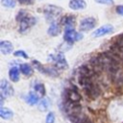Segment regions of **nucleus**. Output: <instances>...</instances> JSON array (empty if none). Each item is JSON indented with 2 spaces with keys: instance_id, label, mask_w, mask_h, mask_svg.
I'll list each match as a JSON object with an SVG mask.
<instances>
[{
  "instance_id": "1",
  "label": "nucleus",
  "mask_w": 123,
  "mask_h": 123,
  "mask_svg": "<svg viewBox=\"0 0 123 123\" xmlns=\"http://www.w3.org/2000/svg\"><path fill=\"white\" fill-rule=\"evenodd\" d=\"M100 66L102 69H105L111 74H116L119 70V62L115 58V55L109 54V53H103L100 56L96 57Z\"/></svg>"
},
{
  "instance_id": "2",
  "label": "nucleus",
  "mask_w": 123,
  "mask_h": 123,
  "mask_svg": "<svg viewBox=\"0 0 123 123\" xmlns=\"http://www.w3.org/2000/svg\"><path fill=\"white\" fill-rule=\"evenodd\" d=\"M79 84L84 88L85 92L90 97V98H96L100 94V89L95 85L91 79V77L87 76H82L79 75Z\"/></svg>"
},
{
  "instance_id": "3",
  "label": "nucleus",
  "mask_w": 123,
  "mask_h": 123,
  "mask_svg": "<svg viewBox=\"0 0 123 123\" xmlns=\"http://www.w3.org/2000/svg\"><path fill=\"white\" fill-rule=\"evenodd\" d=\"M63 38L66 42L72 43L74 41L81 40L83 38V35L79 32H76L73 28H66L63 34Z\"/></svg>"
},
{
  "instance_id": "4",
  "label": "nucleus",
  "mask_w": 123,
  "mask_h": 123,
  "mask_svg": "<svg viewBox=\"0 0 123 123\" xmlns=\"http://www.w3.org/2000/svg\"><path fill=\"white\" fill-rule=\"evenodd\" d=\"M43 12H44V13H45L46 18H47L48 20H50V19H53V18L57 17L59 14H61L62 12V8H60V7H58V6L50 5V4H49V5H46V6L44 7Z\"/></svg>"
},
{
  "instance_id": "5",
  "label": "nucleus",
  "mask_w": 123,
  "mask_h": 123,
  "mask_svg": "<svg viewBox=\"0 0 123 123\" xmlns=\"http://www.w3.org/2000/svg\"><path fill=\"white\" fill-rule=\"evenodd\" d=\"M51 61L53 62L54 65L59 69H64L67 67V62L65 60V57L62 53H58L55 55L50 56Z\"/></svg>"
},
{
  "instance_id": "6",
  "label": "nucleus",
  "mask_w": 123,
  "mask_h": 123,
  "mask_svg": "<svg viewBox=\"0 0 123 123\" xmlns=\"http://www.w3.org/2000/svg\"><path fill=\"white\" fill-rule=\"evenodd\" d=\"M95 25H96V20L93 17H86L80 22V31L87 32L89 30H92L95 27Z\"/></svg>"
},
{
  "instance_id": "7",
  "label": "nucleus",
  "mask_w": 123,
  "mask_h": 123,
  "mask_svg": "<svg viewBox=\"0 0 123 123\" xmlns=\"http://www.w3.org/2000/svg\"><path fill=\"white\" fill-rule=\"evenodd\" d=\"M64 99L70 102H73V103H79V101L81 100V95L79 94L78 90L75 87H72V88L65 90Z\"/></svg>"
},
{
  "instance_id": "8",
  "label": "nucleus",
  "mask_w": 123,
  "mask_h": 123,
  "mask_svg": "<svg viewBox=\"0 0 123 123\" xmlns=\"http://www.w3.org/2000/svg\"><path fill=\"white\" fill-rule=\"evenodd\" d=\"M0 90H1V95L4 97H10L13 94V88L12 86V85L6 81V80H2L0 83Z\"/></svg>"
},
{
  "instance_id": "9",
  "label": "nucleus",
  "mask_w": 123,
  "mask_h": 123,
  "mask_svg": "<svg viewBox=\"0 0 123 123\" xmlns=\"http://www.w3.org/2000/svg\"><path fill=\"white\" fill-rule=\"evenodd\" d=\"M36 23V19L34 17H30V16H27L25 17L23 20H21L19 22V32L20 33H24L26 32L31 26H33L34 24Z\"/></svg>"
},
{
  "instance_id": "10",
  "label": "nucleus",
  "mask_w": 123,
  "mask_h": 123,
  "mask_svg": "<svg viewBox=\"0 0 123 123\" xmlns=\"http://www.w3.org/2000/svg\"><path fill=\"white\" fill-rule=\"evenodd\" d=\"M67 117L72 123H93L90 118H88L86 115H84L82 113L72 114V115H69Z\"/></svg>"
},
{
  "instance_id": "11",
  "label": "nucleus",
  "mask_w": 123,
  "mask_h": 123,
  "mask_svg": "<svg viewBox=\"0 0 123 123\" xmlns=\"http://www.w3.org/2000/svg\"><path fill=\"white\" fill-rule=\"evenodd\" d=\"M112 31H113L112 25L107 24V25H104V26L98 28L97 30H95V31L93 32V35H92V36H93L94 37H103V36H105V35H108V34L111 33Z\"/></svg>"
},
{
  "instance_id": "12",
  "label": "nucleus",
  "mask_w": 123,
  "mask_h": 123,
  "mask_svg": "<svg viewBox=\"0 0 123 123\" xmlns=\"http://www.w3.org/2000/svg\"><path fill=\"white\" fill-rule=\"evenodd\" d=\"M68 6L71 10L77 11V10H84L86 7V3L85 0H70L68 3Z\"/></svg>"
},
{
  "instance_id": "13",
  "label": "nucleus",
  "mask_w": 123,
  "mask_h": 123,
  "mask_svg": "<svg viewBox=\"0 0 123 123\" xmlns=\"http://www.w3.org/2000/svg\"><path fill=\"white\" fill-rule=\"evenodd\" d=\"M12 44L11 41L8 40H3L0 42V51L3 55H9L12 52Z\"/></svg>"
},
{
  "instance_id": "14",
  "label": "nucleus",
  "mask_w": 123,
  "mask_h": 123,
  "mask_svg": "<svg viewBox=\"0 0 123 123\" xmlns=\"http://www.w3.org/2000/svg\"><path fill=\"white\" fill-rule=\"evenodd\" d=\"M114 47V51L112 54H116L117 56H120L123 58V36L119 37V39L116 41V43L113 45Z\"/></svg>"
},
{
  "instance_id": "15",
  "label": "nucleus",
  "mask_w": 123,
  "mask_h": 123,
  "mask_svg": "<svg viewBox=\"0 0 123 123\" xmlns=\"http://www.w3.org/2000/svg\"><path fill=\"white\" fill-rule=\"evenodd\" d=\"M19 71L20 69L17 68L16 66H12L10 68L9 70V77H10V80L12 82H18L19 80Z\"/></svg>"
},
{
  "instance_id": "16",
  "label": "nucleus",
  "mask_w": 123,
  "mask_h": 123,
  "mask_svg": "<svg viewBox=\"0 0 123 123\" xmlns=\"http://www.w3.org/2000/svg\"><path fill=\"white\" fill-rule=\"evenodd\" d=\"M47 33H48L50 36H52V37H56V36H58V35L61 33L60 25H59L58 23H56V22H53V23L50 25V27L48 28Z\"/></svg>"
},
{
  "instance_id": "17",
  "label": "nucleus",
  "mask_w": 123,
  "mask_h": 123,
  "mask_svg": "<svg viewBox=\"0 0 123 123\" xmlns=\"http://www.w3.org/2000/svg\"><path fill=\"white\" fill-rule=\"evenodd\" d=\"M74 21H75V17L72 15H66L64 17H62V24L63 26H65L66 28H72L74 25Z\"/></svg>"
},
{
  "instance_id": "18",
  "label": "nucleus",
  "mask_w": 123,
  "mask_h": 123,
  "mask_svg": "<svg viewBox=\"0 0 123 123\" xmlns=\"http://www.w3.org/2000/svg\"><path fill=\"white\" fill-rule=\"evenodd\" d=\"M0 116L3 119H11L13 116V112L12 111V110H10L8 108L1 107L0 108Z\"/></svg>"
},
{
  "instance_id": "19",
  "label": "nucleus",
  "mask_w": 123,
  "mask_h": 123,
  "mask_svg": "<svg viewBox=\"0 0 123 123\" xmlns=\"http://www.w3.org/2000/svg\"><path fill=\"white\" fill-rule=\"evenodd\" d=\"M21 73L25 76H31L33 74V68L30 64L28 63H22L20 64V67H19Z\"/></svg>"
},
{
  "instance_id": "20",
  "label": "nucleus",
  "mask_w": 123,
  "mask_h": 123,
  "mask_svg": "<svg viewBox=\"0 0 123 123\" xmlns=\"http://www.w3.org/2000/svg\"><path fill=\"white\" fill-rule=\"evenodd\" d=\"M38 100H39V97L35 92H32V91L29 92V94L26 97V101L30 105H36V104H37L38 103Z\"/></svg>"
},
{
  "instance_id": "21",
  "label": "nucleus",
  "mask_w": 123,
  "mask_h": 123,
  "mask_svg": "<svg viewBox=\"0 0 123 123\" xmlns=\"http://www.w3.org/2000/svg\"><path fill=\"white\" fill-rule=\"evenodd\" d=\"M50 107V101L47 98H43L42 100H40V102L38 103V109L41 111H45L49 109Z\"/></svg>"
},
{
  "instance_id": "22",
  "label": "nucleus",
  "mask_w": 123,
  "mask_h": 123,
  "mask_svg": "<svg viewBox=\"0 0 123 123\" xmlns=\"http://www.w3.org/2000/svg\"><path fill=\"white\" fill-rule=\"evenodd\" d=\"M35 90L38 93V95H41V96H44L45 95V86L43 84L41 83H38V84H36L35 86Z\"/></svg>"
},
{
  "instance_id": "23",
  "label": "nucleus",
  "mask_w": 123,
  "mask_h": 123,
  "mask_svg": "<svg viewBox=\"0 0 123 123\" xmlns=\"http://www.w3.org/2000/svg\"><path fill=\"white\" fill-rule=\"evenodd\" d=\"M1 3L6 8H14L15 0H1Z\"/></svg>"
},
{
  "instance_id": "24",
  "label": "nucleus",
  "mask_w": 123,
  "mask_h": 123,
  "mask_svg": "<svg viewBox=\"0 0 123 123\" xmlns=\"http://www.w3.org/2000/svg\"><path fill=\"white\" fill-rule=\"evenodd\" d=\"M55 122V113L52 111H49L45 118V123H54Z\"/></svg>"
},
{
  "instance_id": "25",
  "label": "nucleus",
  "mask_w": 123,
  "mask_h": 123,
  "mask_svg": "<svg viewBox=\"0 0 123 123\" xmlns=\"http://www.w3.org/2000/svg\"><path fill=\"white\" fill-rule=\"evenodd\" d=\"M28 16V14H27V12H25V11H20L18 13H17V15H16V20L18 21V22H20L21 20H23L25 17H27Z\"/></svg>"
},
{
  "instance_id": "26",
  "label": "nucleus",
  "mask_w": 123,
  "mask_h": 123,
  "mask_svg": "<svg viewBox=\"0 0 123 123\" xmlns=\"http://www.w3.org/2000/svg\"><path fill=\"white\" fill-rule=\"evenodd\" d=\"M13 55L15 57H21V58H24V59H27L28 58V55L26 54V52L22 51V50H17L13 53Z\"/></svg>"
},
{
  "instance_id": "27",
  "label": "nucleus",
  "mask_w": 123,
  "mask_h": 123,
  "mask_svg": "<svg viewBox=\"0 0 123 123\" xmlns=\"http://www.w3.org/2000/svg\"><path fill=\"white\" fill-rule=\"evenodd\" d=\"M96 3L99 4H104V5H112L113 4V0H95Z\"/></svg>"
},
{
  "instance_id": "28",
  "label": "nucleus",
  "mask_w": 123,
  "mask_h": 123,
  "mask_svg": "<svg viewBox=\"0 0 123 123\" xmlns=\"http://www.w3.org/2000/svg\"><path fill=\"white\" fill-rule=\"evenodd\" d=\"M116 12L120 15H123V5H119L116 7Z\"/></svg>"
},
{
  "instance_id": "29",
  "label": "nucleus",
  "mask_w": 123,
  "mask_h": 123,
  "mask_svg": "<svg viewBox=\"0 0 123 123\" xmlns=\"http://www.w3.org/2000/svg\"><path fill=\"white\" fill-rule=\"evenodd\" d=\"M18 1H19V3L24 4V5H31L34 3L35 0H18Z\"/></svg>"
}]
</instances>
